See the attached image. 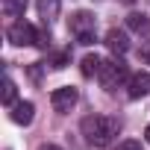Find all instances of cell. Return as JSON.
I'll list each match as a JSON object with an SVG mask.
<instances>
[{
	"instance_id": "18",
	"label": "cell",
	"mask_w": 150,
	"mask_h": 150,
	"mask_svg": "<svg viewBox=\"0 0 150 150\" xmlns=\"http://www.w3.org/2000/svg\"><path fill=\"white\" fill-rule=\"evenodd\" d=\"M144 62H147V65H150V50H144Z\"/></svg>"
},
{
	"instance_id": "10",
	"label": "cell",
	"mask_w": 150,
	"mask_h": 150,
	"mask_svg": "<svg viewBox=\"0 0 150 150\" xmlns=\"http://www.w3.org/2000/svg\"><path fill=\"white\" fill-rule=\"evenodd\" d=\"M27 3H30V0H3V12L9 18H21L27 12Z\"/></svg>"
},
{
	"instance_id": "19",
	"label": "cell",
	"mask_w": 150,
	"mask_h": 150,
	"mask_svg": "<svg viewBox=\"0 0 150 150\" xmlns=\"http://www.w3.org/2000/svg\"><path fill=\"white\" fill-rule=\"evenodd\" d=\"M124 3H135V0H124Z\"/></svg>"
},
{
	"instance_id": "11",
	"label": "cell",
	"mask_w": 150,
	"mask_h": 150,
	"mask_svg": "<svg viewBox=\"0 0 150 150\" xmlns=\"http://www.w3.org/2000/svg\"><path fill=\"white\" fill-rule=\"evenodd\" d=\"M38 15L44 21H53L59 15V0H38Z\"/></svg>"
},
{
	"instance_id": "4",
	"label": "cell",
	"mask_w": 150,
	"mask_h": 150,
	"mask_svg": "<svg viewBox=\"0 0 150 150\" xmlns=\"http://www.w3.org/2000/svg\"><path fill=\"white\" fill-rule=\"evenodd\" d=\"M9 41L15 44V47H30V44H38V30L33 27V24H27V21H15L12 27H9Z\"/></svg>"
},
{
	"instance_id": "5",
	"label": "cell",
	"mask_w": 150,
	"mask_h": 150,
	"mask_svg": "<svg viewBox=\"0 0 150 150\" xmlns=\"http://www.w3.org/2000/svg\"><path fill=\"white\" fill-rule=\"evenodd\" d=\"M77 88H71V86H62V88H56L53 94H50V106L56 109V112H71L74 106H77Z\"/></svg>"
},
{
	"instance_id": "16",
	"label": "cell",
	"mask_w": 150,
	"mask_h": 150,
	"mask_svg": "<svg viewBox=\"0 0 150 150\" xmlns=\"http://www.w3.org/2000/svg\"><path fill=\"white\" fill-rule=\"evenodd\" d=\"M38 150H62V147H56V144H41Z\"/></svg>"
},
{
	"instance_id": "13",
	"label": "cell",
	"mask_w": 150,
	"mask_h": 150,
	"mask_svg": "<svg viewBox=\"0 0 150 150\" xmlns=\"http://www.w3.org/2000/svg\"><path fill=\"white\" fill-rule=\"evenodd\" d=\"M3 103H6V106H12V103H15V83H12L9 77L3 80Z\"/></svg>"
},
{
	"instance_id": "6",
	"label": "cell",
	"mask_w": 150,
	"mask_h": 150,
	"mask_svg": "<svg viewBox=\"0 0 150 150\" xmlns=\"http://www.w3.org/2000/svg\"><path fill=\"white\" fill-rule=\"evenodd\" d=\"M150 94V74L147 71H138L127 80V97L129 100H138V97H147Z\"/></svg>"
},
{
	"instance_id": "15",
	"label": "cell",
	"mask_w": 150,
	"mask_h": 150,
	"mask_svg": "<svg viewBox=\"0 0 150 150\" xmlns=\"http://www.w3.org/2000/svg\"><path fill=\"white\" fill-rule=\"evenodd\" d=\"M112 150H141V141H132V138H127V141H118Z\"/></svg>"
},
{
	"instance_id": "1",
	"label": "cell",
	"mask_w": 150,
	"mask_h": 150,
	"mask_svg": "<svg viewBox=\"0 0 150 150\" xmlns=\"http://www.w3.org/2000/svg\"><path fill=\"white\" fill-rule=\"evenodd\" d=\"M83 135L88 144L94 147H106L112 144V138L118 135V121L115 118H106V115H88L83 121Z\"/></svg>"
},
{
	"instance_id": "7",
	"label": "cell",
	"mask_w": 150,
	"mask_h": 150,
	"mask_svg": "<svg viewBox=\"0 0 150 150\" xmlns=\"http://www.w3.org/2000/svg\"><path fill=\"white\" fill-rule=\"evenodd\" d=\"M106 47H109L115 56H124V53L129 50V38H127V33H121V30H109V33H106Z\"/></svg>"
},
{
	"instance_id": "2",
	"label": "cell",
	"mask_w": 150,
	"mask_h": 150,
	"mask_svg": "<svg viewBox=\"0 0 150 150\" xmlns=\"http://www.w3.org/2000/svg\"><path fill=\"white\" fill-rule=\"evenodd\" d=\"M68 30H71V35L77 38L80 44H91V41L97 38V18H94L91 12L80 9V12H74V15H71Z\"/></svg>"
},
{
	"instance_id": "8",
	"label": "cell",
	"mask_w": 150,
	"mask_h": 150,
	"mask_svg": "<svg viewBox=\"0 0 150 150\" xmlns=\"http://www.w3.org/2000/svg\"><path fill=\"white\" fill-rule=\"evenodd\" d=\"M12 121L15 124H21V127H27V124H33V115H35V106L30 103V100H21V103H12Z\"/></svg>"
},
{
	"instance_id": "9",
	"label": "cell",
	"mask_w": 150,
	"mask_h": 150,
	"mask_svg": "<svg viewBox=\"0 0 150 150\" xmlns=\"http://www.w3.org/2000/svg\"><path fill=\"white\" fill-rule=\"evenodd\" d=\"M100 68H103V59L97 53H88L83 59V77H100Z\"/></svg>"
},
{
	"instance_id": "3",
	"label": "cell",
	"mask_w": 150,
	"mask_h": 150,
	"mask_svg": "<svg viewBox=\"0 0 150 150\" xmlns=\"http://www.w3.org/2000/svg\"><path fill=\"white\" fill-rule=\"evenodd\" d=\"M124 80H127V65H124L121 59L103 62V68H100V86H103L106 91H115Z\"/></svg>"
},
{
	"instance_id": "12",
	"label": "cell",
	"mask_w": 150,
	"mask_h": 150,
	"mask_svg": "<svg viewBox=\"0 0 150 150\" xmlns=\"http://www.w3.org/2000/svg\"><path fill=\"white\" fill-rule=\"evenodd\" d=\"M135 33H150V21L144 18V15H129V21H127Z\"/></svg>"
},
{
	"instance_id": "14",
	"label": "cell",
	"mask_w": 150,
	"mask_h": 150,
	"mask_svg": "<svg viewBox=\"0 0 150 150\" xmlns=\"http://www.w3.org/2000/svg\"><path fill=\"white\" fill-rule=\"evenodd\" d=\"M68 62H71V56H68V53H56V56H53V59H50V65H53V68H56V71H62V68H65V65H68Z\"/></svg>"
},
{
	"instance_id": "17",
	"label": "cell",
	"mask_w": 150,
	"mask_h": 150,
	"mask_svg": "<svg viewBox=\"0 0 150 150\" xmlns=\"http://www.w3.org/2000/svg\"><path fill=\"white\" fill-rule=\"evenodd\" d=\"M144 138H147V141H150V124H147V129H144Z\"/></svg>"
}]
</instances>
